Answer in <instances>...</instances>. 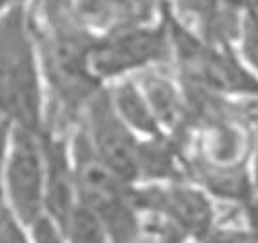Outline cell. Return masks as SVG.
<instances>
[{
  "label": "cell",
  "instance_id": "obj_1",
  "mask_svg": "<svg viewBox=\"0 0 258 243\" xmlns=\"http://www.w3.org/2000/svg\"><path fill=\"white\" fill-rule=\"evenodd\" d=\"M0 111L13 127L44 129V76L29 4L0 13Z\"/></svg>",
  "mask_w": 258,
  "mask_h": 243
},
{
  "label": "cell",
  "instance_id": "obj_2",
  "mask_svg": "<svg viewBox=\"0 0 258 243\" xmlns=\"http://www.w3.org/2000/svg\"><path fill=\"white\" fill-rule=\"evenodd\" d=\"M173 44V64L185 86L213 95H245L258 98V76L240 58L235 44H213L182 24L162 4Z\"/></svg>",
  "mask_w": 258,
  "mask_h": 243
},
{
  "label": "cell",
  "instance_id": "obj_3",
  "mask_svg": "<svg viewBox=\"0 0 258 243\" xmlns=\"http://www.w3.org/2000/svg\"><path fill=\"white\" fill-rule=\"evenodd\" d=\"M79 203L100 218L111 243H133L139 234V218L131 184L120 178L95 154L79 129L71 145Z\"/></svg>",
  "mask_w": 258,
  "mask_h": 243
},
{
  "label": "cell",
  "instance_id": "obj_4",
  "mask_svg": "<svg viewBox=\"0 0 258 243\" xmlns=\"http://www.w3.org/2000/svg\"><path fill=\"white\" fill-rule=\"evenodd\" d=\"M173 64V44L164 15L158 20L98 33L89 51V67L102 84Z\"/></svg>",
  "mask_w": 258,
  "mask_h": 243
},
{
  "label": "cell",
  "instance_id": "obj_5",
  "mask_svg": "<svg viewBox=\"0 0 258 243\" xmlns=\"http://www.w3.org/2000/svg\"><path fill=\"white\" fill-rule=\"evenodd\" d=\"M44 129L13 127L2 169V196L26 227L44 214Z\"/></svg>",
  "mask_w": 258,
  "mask_h": 243
},
{
  "label": "cell",
  "instance_id": "obj_6",
  "mask_svg": "<svg viewBox=\"0 0 258 243\" xmlns=\"http://www.w3.org/2000/svg\"><path fill=\"white\" fill-rule=\"evenodd\" d=\"M80 129L95 154L113 173H116L127 184L139 180L142 140H139V134L118 116L111 104L107 89L102 88L88 102L82 113Z\"/></svg>",
  "mask_w": 258,
  "mask_h": 243
},
{
  "label": "cell",
  "instance_id": "obj_7",
  "mask_svg": "<svg viewBox=\"0 0 258 243\" xmlns=\"http://www.w3.org/2000/svg\"><path fill=\"white\" fill-rule=\"evenodd\" d=\"M133 198L139 211L155 212L180 238L202 239L213 227V205L199 189L185 185L148 187L133 191Z\"/></svg>",
  "mask_w": 258,
  "mask_h": 243
},
{
  "label": "cell",
  "instance_id": "obj_8",
  "mask_svg": "<svg viewBox=\"0 0 258 243\" xmlns=\"http://www.w3.org/2000/svg\"><path fill=\"white\" fill-rule=\"evenodd\" d=\"M44 214L64 229L66 221L79 205L77 180L71 147L66 140L44 127Z\"/></svg>",
  "mask_w": 258,
  "mask_h": 243
},
{
  "label": "cell",
  "instance_id": "obj_9",
  "mask_svg": "<svg viewBox=\"0 0 258 243\" xmlns=\"http://www.w3.org/2000/svg\"><path fill=\"white\" fill-rule=\"evenodd\" d=\"M167 8L182 24L213 44H235L242 11L227 0H166Z\"/></svg>",
  "mask_w": 258,
  "mask_h": 243
},
{
  "label": "cell",
  "instance_id": "obj_10",
  "mask_svg": "<svg viewBox=\"0 0 258 243\" xmlns=\"http://www.w3.org/2000/svg\"><path fill=\"white\" fill-rule=\"evenodd\" d=\"M162 4L164 0H77L80 19L97 35L153 22L162 13Z\"/></svg>",
  "mask_w": 258,
  "mask_h": 243
},
{
  "label": "cell",
  "instance_id": "obj_11",
  "mask_svg": "<svg viewBox=\"0 0 258 243\" xmlns=\"http://www.w3.org/2000/svg\"><path fill=\"white\" fill-rule=\"evenodd\" d=\"M166 67L167 65L149 67L135 76L144 97L148 98L162 131H176L187 120V104L184 88L175 82V78L167 73Z\"/></svg>",
  "mask_w": 258,
  "mask_h": 243
},
{
  "label": "cell",
  "instance_id": "obj_12",
  "mask_svg": "<svg viewBox=\"0 0 258 243\" xmlns=\"http://www.w3.org/2000/svg\"><path fill=\"white\" fill-rule=\"evenodd\" d=\"M107 93H109L111 104L118 113V116L135 133L144 138L162 134L160 124L149 106L148 98L144 97L137 78H120L113 88L107 89Z\"/></svg>",
  "mask_w": 258,
  "mask_h": 243
},
{
  "label": "cell",
  "instance_id": "obj_13",
  "mask_svg": "<svg viewBox=\"0 0 258 243\" xmlns=\"http://www.w3.org/2000/svg\"><path fill=\"white\" fill-rule=\"evenodd\" d=\"M139 178H167L175 175V152L164 140V134L140 142Z\"/></svg>",
  "mask_w": 258,
  "mask_h": 243
},
{
  "label": "cell",
  "instance_id": "obj_14",
  "mask_svg": "<svg viewBox=\"0 0 258 243\" xmlns=\"http://www.w3.org/2000/svg\"><path fill=\"white\" fill-rule=\"evenodd\" d=\"M64 232L68 243H111L100 218L80 203L66 221Z\"/></svg>",
  "mask_w": 258,
  "mask_h": 243
},
{
  "label": "cell",
  "instance_id": "obj_15",
  "mask_svg": "<svg viewBox=\"0 0 258 243\" xmlns=\"http://www.w3.org/2000/svg\"><path fill=\"white\" fill-rule=\"evenodd\" d=\"M235 46L240 58L244 60L245 65L258 76V13L245 11L242 15Z\"/></svg>",
  "mask_w": 258,
  "mask_h": 243
},
{
  "label": "cell",
  "instance_id": "obj_16",
  "mask_svg": "<svg viewBox=\"0 0 258 243\" xmlns=\"http://www.w3.org/2000/svg\"><path fill=\"white\" fill-rule=\"evenodd\" d=\"M26 225L13 214L4 198L0 200V243H31L26 234Z\"/></svg>",
  "mask_w": 258,
  "mask_h": 243
},
{
  "label": "cell",
  "instance_id": "obj_17",
  "mask_svg": "<svg viewBox=\"0 0 258 243\" xmlns=\"http://www.w3.org/2000/svg\"><path fill=\"white\" fill-rule=\"evenodd\" d=\"M31 230V243H68L64 229L47 214L38 216L29 225Z\"/></svg>",
  "mask_w": 258,
  "mask_h": 243
},
{
  "label": "cell",
  "instance_id": "obj_18",
  "mask_svg": "<svg viewBox=\"0 0 258 243\" xmlns=\"http://www.w3.org/2000/svg\"><path fill=\"white\" fill-rule=\"evenodd\" d=\"M202 243H258V232L240 227H211Z\"/></svg>",
  "mask_w": 258,
  "mask_h": 243
},
{
  "label": "cell",
  "instance_id": "obj_19",
  "mask_svg": "<svg viewBox=\"0 0 258 243\" xmlns=\"http://www.w3.org/2000/svg\"><path fill=\"white\" fill-rule=\"evenodd\" d=\"M227 2L238 11H242V13H245V11L258 13V0H227Z\"/></svg>",
  "mask_w": 258,
  "mask_h": 243
},
{
  "label": "cell",
  "instance_id": "obj_20",
  "mask_svg": "<svg viewBox=\"0 0 258 243\" xmlns=\"http://www.w3.org/2000/svg\"><path fill=\"white\" fill-rule=\"evenodd\" d=\"M253 173H254V184L258 187V124H256V140H254V166H253Z\"/></svg>",
  "mask_w": 258,
  "mask_h": 243
}]
</instances>
